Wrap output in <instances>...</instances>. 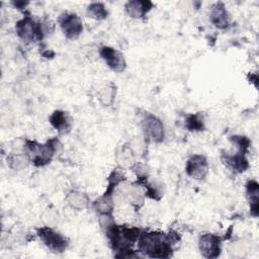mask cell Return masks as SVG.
<instances>
[{"label":"cell","mask_w":259,"mask_h":259,"mask_svg":"<svg viewBox=\"0 0 259 259\" xmlns=\"http://www.w3.org/2000/svg\"><path fill=\"white\" fill-rule=\"evenodd\" d=\"M247 193L251 202V212L253 215L258 213V183L256 181H250L247 184Z\"/></svg>","instance_id":"cell-12"},{"label":"cell","mask_w":259,"mask_h":259,"mask_svg":"<svg viewBox=\"0 0 259 259\" xmlns=\"http://www.w3.org/2000/svg\"><path fill=\"white\" fill-rule=\"evenodd\" d=\"M140 250L150 257H168L171 253L170 243L157 233L143 234L139 243Z\"/></svg>","instance_id":"cell-1"},{"label":"cell","mask_w":259,"mask_h":259,"mask_svg":"<svg viewBox=\"0 0 259 259\" xmlns=\"http://www.w3.org/2000/svg\"><path fill=\"white\" fill-rule=\"evenodd\" d=\"M225 163L229 168L236 172H244L248 168V162L243 155H227L225 159Z\"/></svg>","instance_id":"cell-11"},{"label":"cell","mask_w":259,"mask_h":259,"mask_svg":"<svg viewBox=\"0 0 259 259\" xmlns=\"http://www.w3.org/2000/svg\"><path fill=\"white\" fill-rule=\"evenodd\" d=\"M152 7V3L149 1H130L125 5L126 13L134 18H141L144 16Z\"/></svg>","instance_id":"cell-10"},{"label":"cell","mask_w":259,"mask_h":259,"mask_svg":"<svg viewBox=\"0 0 259 259\" xmlns=\"http://www.w3.org/2000/svg\"><path fill=\"white\" fill-rule=\"evenodd\" d=\"M210 19L212 23L219 28H226L229 25V16L226 7L223 3H217L210 12Z\"/></svg>","instance_id":"cell-9"},{"label":"cell","mask_w":259,"mask_h":259,"mask_svg":"<svg viewBox=\"0 0 259 259\" xmlns=\"http://www.w3.org/2000/svg\"><path fill=\"white\" fill-rule=\"evenodd\" d=\"M145 134L154 142H162L164 139V127L162 121L152 114H147L143 120Z\"/></svg>","instance_id":"cell-5"},{"label":"cell","mask_w":259,"mask_h":259,"mask_svg":"<svg viewBox=\"0 0 259 259\" xmlns=\"http://www.w3.org/2000/svg\"><path fill=\"white\" fill-rule=\"evenodd\" d=\"M206 159L201 155H193L186 164V172L195 179H203L207 173Z\"/></svg>","instance_id":"cell-8"},{"label":"cell","mask_w":259,"mask_h":259,"mask_svg":"<svg viewBox=\"0 0 259 259\" xmlns=\"http://www.w3.org/2000/svg\"><path fill=\"white\" fill-rule=\"evenodd\" d=\"M186 125L190 131H201L203 128L202 119L198 115H190L187 118Z\"/></svg>","instance_id":"cell-17"},{"label":"cell","mask_w":259,"mask_h":259,"mask_svg":"<svg viewBox=\"0 0 259 259\" xmlns=\"http://www.w3.org/2000/svg\"><path fill=\"white\" fill-rule=\"evenodd\" d=\"M64 34L71 39L77 38L82 31V22L80 18L73 13H65L60 19Z\"/></svg>","instance_id":"cell-4"},{"label":"cell","mask_w":259,"mask_h":259,"mask_svg":"<svg viewBox=\"0 0 259 259\" xmlns=\"http://www.w3.org/2000/svg\"><path fill=\"white\" fill-rule=\"evenodd\" d=\"M37 235L44 244L54 252H62L67 248L66 239L49 227L38 229Z\"/></svg>","instance_id":"cell-2"},{"label":"cell","mask_w":259,"mask_h":259,"mask_svg":"<svg viewBox=\"0 0 259 259\" xmlns=\"http://www.w3.org/2000/svg\"><path fill=\"white\" fill-rule=\"evenodd\" d=\"M69 203L76 207V208H83L86 203H87V198L84 194L82 193H79V192H74V193H71L69 195Z\"/></svg>","instance_id":"cell-16"},{"label":"cell","mask_w":259,"mask_h":259,"mask_svg":"<svg viewBox=\"0 0 259 259\" xmlns=\"http://www.w3.org/2000/svg\"><path fill=\"white\" fill-rule=\"evenodd\" d=\"M199 249L206 258H214L220 255V238L212 234L202 235L199 239Z\"/></svg>","instance_id":"cell-6"},{"label":"cell","mask_w":259,"mask_h":259,"mask_svg":"<svg viewBox=\"0 0 259 259\" xmlns=\"http://www.w3.org/2000/svg\"><path fill=\"white\" fill-rule=\"evenodd\" d=\"M17 32L25 41H33L42 37L41 25L29 18L22 19L17 23Z\"/></svg>","instance_id":"cell-3"},{"label":"cell","mask_w":259,"mask_h":259,"mask_svg":"<svg viewBox=\"0 0 259 259\" xmlns=\"http://www.w3.org/2000/svg\"><path fill=\"white\" fill-rule=\"evenodd\" d=\"M112 202L110 197L108 196V194H104V196H102L101 198H99L96 202H95V207L98 211L102 212L103 214H108L111 209H112Z\"/></svg>","instance_id":"cell-15"},{"label":"cell","mask_w":259,"mask_h":259,"mask_svg":"<svg viewBox=\"0 0 259 259\" xmlns=\"http://www.w3.org/2000/svg\"><path fill=\"white\" fill-rule=\"evenodd\" d=\"M100 55L111 70L115 72H121L124 70L125 61L123 59V56L115 49L103 47L100 51Z\"/></svg>","instance_id":"cell-7"},{"label":"cell","mask_w":259,"mask_h":259,"mask_svg":"<svg viewBox=\"0 0 259 259\" xmlns=\"http://www.w3.org/2000/svg\"><path fill=\"white\" fill-rule=\"evenodd\" d=\"M51 123L60 132L65 133L66 131L69 130L70 124L67 118V115L65 114L64 111H55L53 115L51 116Z\"/></svg>","instance_id":"cell-13"},{"label":"cell","mask_w":259,"mask_h":259,"mask_svg":"<svg viewBox=\"0 0 259 259\" xmlns=\"http://www.w3.org/2000/svg\"><path fill=\"white\" fill-rule=\"evenodd\" d=\"M87 13L90 17L95 19H103L107 16V11L103 4L101 3H92L87 8Z\"/></svg>","instance_id":"cell-14"}]
</instances>
